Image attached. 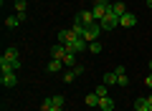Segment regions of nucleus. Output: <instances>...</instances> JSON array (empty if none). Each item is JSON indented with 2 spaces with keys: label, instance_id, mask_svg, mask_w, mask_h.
I'll return each instance as SVG.
<instances>
[{
  "label": "nucleus",
  "instance_id": "nucleus-1",
  "mask_svg": "<svg viewBox=\"0 0 152 111\" xmlns=\"http://www.w3.org/2000/svg\"><path fill=\"white\" fill-rule=\"evenodd\" d=\"M99 25H102V30H114V28L119 25V15H117V13L112 10V5H109L107 15L102 18V23H99Z\"/></svg>",
  "mask_w": 152,
  "mask_h": 111
},
{
  "label": "nucleus",
  "instance_id": "nucleus-2",
  "mask_svg": "<svg viewBox=\"0 0 152 111\" xmlns=\"http://www.w3.org/2000/svg\"><path fill=\"white\" fill-rule=\"evenodd\" d=\"M86 48H89V43L84 41V38H74L71 43H66V51H69V53H74V56H81V53L86 51Z\"/></svg>",
  "mask_w": 152,
  "mask_h": 111
},
{
  "label": "nucleus",
  "instance_id": "nucleus-3",
  "mask_svg": "<svg viewBox=\"0 0 152 111\" xmlns=\"http://www.w3.org/2000/svg\"><path fill=\"white\" fill-rule=\"evenodd\" d=\"M18 83V71H3L0 73V86L3 89H13Z\"/></svg>",
  "mask_w": 152,
  "mask_h": 111
},
{
  "label": "nucleus",
  "instance_id": "nucleus-4",
  "mask_svg": "<svg viewBox=\"0 0 152 111\" xmlns=\"http://www.w3.org/2000/svg\"><path fill=\"white\" fill-rule=\"evenodd\" d=\"M102 25L99 23H94V25H86V30H84V41L86 43H94V41H99V36H102Z\"/></svg>",
  "mask_w": 152,
  "mask_h": 111
},
{
  "label": "nucleus",
  "instance_id": "nucleus-5",
  "mask_svg": "<svg viewBox=\"0 0 152 111\" xmlns=\"http://www.w3.org/2000/svg\"><path fill=\"white\" fill-rule=\"evenodd\" d=\"M3 58H8V61H10V63H13V68H15V71H20V56H18V48H5V53H3Z\"/></svg>",
  "mask_w": 152,
  "mask_h": 111
},
{
  "label": "nucleus",
  "instance_id": "nucleus-6",
  "mask_svg": "<svg viewBox=\"0 0 152 111\" xmlns=\"http://www.w3.org/2000/svg\"><path fill=\"white\" fill-rule=\"evenodd\" d=\"M76 18H79L84 25H94V23H96V18H94V13H91V10H81V13H76Z\"/></svg>",
  "mask_w": 152,
  "mask_h": 111
},
{
  "label": "nucleus",
  "instance_id": "nucleus-7",
  "mask_svg": "<svg viewBox=\"0 0 152 111\" xmlns=\"http://www.w3.org/2000/svg\"><path fill=\"white\" fill-rule=\"evenodd\" d=\"M56 38H58V43H61V46H66V43H71L74 38H79V36H76L74 30H58V36H56Z\"/></svg>",
  "mask_w": 152,
  "mask_h": 111
},
{
  "label": "nucleus",
  "instance_id": "nucleus-8",
  "mask_svg": "<svg viewBox=\"0 0 152 111\" xmlns=\"http://www.w3.org/2000/svg\"><path fill=\"white\" fill-rule=\"evenodd\" d=\"M66 53H69V51H66V46L56 43V46L51 48V58H58V61H64V58H66Z\"/></svg>",
  "mask_w": 152,
  "mask_h": 111
},
{
  "label": "nucleus",
  "instance_id": "nucleus-9",
  "mask_svg": "<svg viewBox=\"0 0 152 111\" xmlns=\"http://www.w3.org/2000/svg\"><path fill=\"white\" fill-rule=\"evenodd\" d=\"M119 25H122V28H134V25H137V15H132V13L122 15V18H119Z\"/></svg>",
  "mask_w": 152,
  "mask_h": 111
},
{
  "label": "nucleus",
  "instance_id": "nucleus-10",
  "mask_svg": "<svg viewBox=\"0 0 152 111\" xmlns=\"http://www.w3.org/2000/svg\"><path fill=\"white\" fill-rule=\"evenodd\" d=\"M152 106H150V101H147V96H142V99H137L134 101V111H150Z\"/></svg>",
  "mask_w": 152,
  "mask_h": 111
},
{
  "label": "nucleus",
  "instance_id": "nucleus-11",
  "mask_svg": "<svg viewBox=\"0 0 152 111\" xmlns=\"http://www.w3.org/2000/svg\"><path fill=\"white\" fill-rule=\"evenodd\" d=\"M71 30H74L79 38H84V30H86V25H84V23L79 20V18H74V25H71Z\"/></svg>",
  "mask_w": 152,
  "mask_h": 111
},
{
  "label": "nucleus",
  "instance_id": "nucleus-12",
  "mask_svg": "<svg viewBox=\"0 0 152 111\" xmlns=\"http://www.w3.org/2000/svg\"><path fill=\"white\" fill-rule=\"evenodd\" d=\"M48 71H51V73H58V71H64V61L51 58V61H48Z\"/></svg>",
  "mask_w": 152,
  "mask_h": 111
},
{
  "label": "nucleus",
  "instance_id": "nucleus-13",
  "mask_svg": "<svg viewBox=\"0 0 152 111\" xmlns=\"http://www.w3.org/2000/svg\"><path fill=\"white\" fill-rule=\"evenodd\" d=\"M99 109L102 111H114V101L109 96H104V99H99Z\"/></svg>",
  "mask_w": 152,
  "mask_h": 111
},
{
  "label": "nucleus",
  "instance_id": "nucleus-14",
  "mask_svg": "<svg viewBox=\"0 0 152 111\" xmlns=\"http://www.w3.org/2000/svg\"><path fill=\"white\" fill-rule=\"evenodd\" d=\"M112 10L114 13H117V15H127V5H124V3H119V0H114V3H112Z\"/></svg>",
  "mask_w": 152,
  "mask_h": 111
},
{
  "label": "nucleus",
  "instance_id": "nucleus-15",
  "mask_svg": "<svg viewBox=\"0 0 152 111\" xmlns=\"http://www.w3.org/2000/svg\"><path fill=\"white\" fill-rule=\"evenodd\" d=\"M20 18H18V15H5V28H18V25H20Z\"/></svg>",
  "mask_w": 152,
  "mask_h": 111
},
{
  "label": "nucleus",
  "instance_id": "nucleus-16",
  "mask_svg": "<svg viewBox=\"0 0 152 111\" xmlns=\"http://www.w3.org/2000/svg\"><path fill=\"white\" fill-rule=\"evenodd\" d=\"M64 66H66V68H74V66H76V56H74V53H66Z\"/></svg>",
  "mask_w": 152,
  "mask_h": 111
},
{
  "label": "nucleus",
  "instance_id": "nucleus-17",
  "mask_svg": "<svg viewBox=\"0 0 152 111\" xmlns=\"http://www.w3.org/2000/svg\"><path fill=\"white\" fill-rule=\"evenodd\" d=\"M104 83H107V86H114V83H117V73H114V71L104 73Z\"/></svg>",
  "mask_w": 152,
  "mask_h": 111
},
{
  "label": "nucleus",
  "instance_id": "nucleus-18",
  "mask_svg": "<svg viewBox=\"0 0 152 111\" xmlns=\"http://www.w3.org/2000/svg\"><path fill=\"white\" fill-rule=\"evenodd\" d=\"M107 89H109V86H107V83H99V86H96V89H94V94H96V96H99V99H104V96H109V94H107Z\"/></svg>",
  "mask_w": 152,
  "mask_h": 111
},
{
  "label": "nucleus",
  "instance_id": "nucleus-19",
  "mask_svg": "<svg viewBox=\"0 0 152 111\" xmlns=\"http://www.w3.org/2000/svg\"><path fill=\"white\" fill-rule=\"evenodd\" d=\"M86 106H91V109L99 106V96L96 94H86Z\"/></svg>",
  "mask_w": 152,
  "mask_h": 111
},
{
  "label": "nucleus",
  "instance_id": "nucleus-20",
  "mask_svg": "<svg viewBox=\"0 0 152 111\" xmlns=\"http://www.w3.org/2000/svg\"><path fill=\"white\" fill-rule=\"evenodd\" d=\"M13 5H15V13H26L28 10V3H26V0H15Z\"/></svg>",
  "mask_w": 152,
  "mask_h": 111
},
{
  "label": "nucleus",
  "instance_id": "nucleus-21",
  "mask_svg": "<svg viewBox=\"0 0 152 111\" xmlns=\"http://www.w3.org/2000/svg\"><path fill=\"white\" fill-rule=\"evenodd\" d=\"M61 78H64L66 83H71V81L76 78V73H74V68H69V71H64V73H61Z\"/></svg>",
  "mask_w": 152,
  "mask_h": 111
},
{
  "label": "nucleus",
  "instance_id": "nucleus-22",
  "mask_svg": "<svg viewBox=\"0 0 152 111\" xmlns=\"http://www.w3.org/2000/svg\"><path fill=\"white\" fill-rule=\"evenodd\" d=\"M51 101H53V106H66V96H61V94L51 96Z\"/></svg>",
  "mask_w": 152,
  "mask_h": 111
},
{
  "label": "nucleus",
  "instance_id": "nucleus-23",
  "mask_svg": "<svg viewBox=\"0 0 152 111\" xmlns=\"http://www.w3.org/2000/svg\"><path fill=\"white\" fill-rule=\"evenodd\" d=\"M117 86H122V89H127V86H129V76H117Z\"/></svg>",
  "mask_w": 152,
  "mask_h": 111
},
{
  "label": "nucleus",
  "instance_id": "nucleus-24",
  "mask_svg": "<svg viewBox=\"0 0 152 111\" xmlns=\"http://www.w3.org/2000/svg\"><path fill=\"white\" fill-rule=\"evenodd\" d=\"M89 51H91V53H102V43H99V41L89 43Z\"/></svg>",
  "mask_w": 152,
  "mask_h": 111
},
{
  "label": "nucleus",
  "instance_id": "nucleus-25",
  "mask_svg": "<svg viewBox=\"0 0 152 111\" xmlns=\"http://www.w3.org/2000/svg\"><path fill=\"white\" fill-rule=\"evenodd\" d=\"M145 86H147V89H152V71L145 76Z\"/></svg>",
  "mask_w": 152,
  "mask_h": 111
},
{
  "label": "nucleus",
  "instance_id": "nucleus-26",
  "mask_svg": "<svg viewBox=\"0 0 152 111\" xmlns=\"http://www.w3.org/2000/svg\"><path fill=\"white\" fill-rule=\"evenodd\" d=\"M84 71H86V68H84V66H79V63H76V66H74V73H76V76H81V73H84Z\"/></svg>",
  "mask_w": 152,
  "mask_h": 111
},
{
  "label": "nucleus",
  "instance_id": "nucleus-27",
  "mask_svg": "<svg viewBox=\"0 0 152 111\" xmlns=\"http://www.w3.org/2000/svg\"><path fill=\"white\" fill-rule=\"evenodd\" d=\"M114 73H117V76H124L127 71H124V66H117V68H114Z\"/></svg>",
  "mask_w": 152,
  "mask_h": 111
},
{
  "label": "nucleus",
  "instance_id": "nucleus-28",
  "mask_svg": "<svg viewBox=\"0 0 152 111\" xmlns=\"http://www.w3.org/2000/svg\"><path fill=\"white\" fill-rule=\"evenodd\" d=\"M51 111H64V106H51Z\"/></svg>",
  "mask_w": 152,
  "mask_h": 111
},
{
  "label": "nucleus",
  "instance_id": "nucleus-29",
  "mask_svg": "<svg viewBox=\"0 0 152 111\" xmlns=\"http://www.w3.org/2000/svg\"><path fill=\"white\" fill-rule=\"evenodd\" d=\"M147 101H150V106H152V94H150V96H147Z\"/></svg>",
  "mask_w": 152,
  "mask_h": 111
},
{
  "label": "nucleus",
  "instance_id": "nucleus-30",
  "mask_svg": "<svg viewBox=\"0 0 152 111\" xmlns=\"http://www.w3.org/2000/svg\"><path fill=\"white\" fill-rule=\"evenodd\" d=\"M147 8H152V0H147Z\"/></svg>",
  "mask_w": 152,
  "mask_h": 111
},
{
  "label": "nucleus",
  "instance_id": "nucleus-31",
  "mask_svg": "<svg viewBox=\"0 0 152 111\" xmlns=\"http://www.w3.org/2000/svg\"><path fill=\"white\" fill-rule=\"evenodd\" d=\"M147 66H150V71H152V58H150V63H147Z\"/></svg>",
  "mask_w": 152,
  "mask_h": 111
},
{
  "label": "nucleus",
  "instance_id": "nucleus-32",
  "mask_svg": "<svg viewBox=\"0 0 152 111\" xmlns=\"http://www.w3.org/2000/svg\"><path fill=\"white\" fill-rule=\"evenodd\" d=\"M84 3H94V0H84Z\"/></svg>",
  "mask_w": 152,
  "mask_h": 111
}]
</instances>
